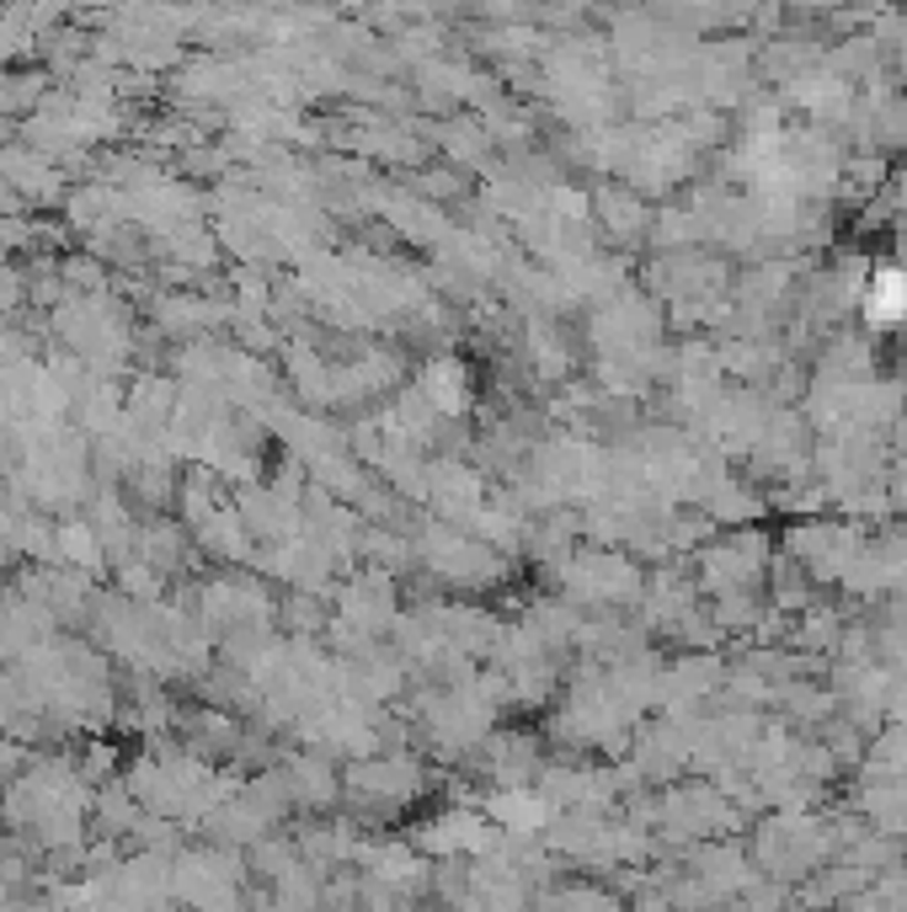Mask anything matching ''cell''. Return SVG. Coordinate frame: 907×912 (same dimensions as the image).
<instances>
[{
    "label": "cell",
    "instance_id": "cell-1",
    "mask_svg": "<svg viewBox=\"0 0 907 912\" xmlns=\"http://www.w3.org/2000/svg\"><path fill=\"white\" fill-rule=\"evenodd\" d=\"M903 310H907V278H897V273H880L876 284H870V294H865V315H870L876 326H891Z\"/></svg>",
    "mask_w": 907,
    "mask_h": 912
}]
</instances>
